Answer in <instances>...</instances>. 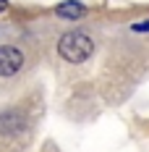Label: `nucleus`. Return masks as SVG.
<instances>
[{"label":"nucleus","instance_id":"f257e3e1","mask_svg":"<svg viewBox=\"0 0 149 152\" xmlns=\"http://www.w3.org/2000/svg\"><path fill=\"white\" fill-rule=\"evenodd\" d=\"M58 53L68 63H81L94 53V42L84 31H68V34H63L58 39Z\"/></svg>","mask_w":149,"mask_h":152},{"label":"nucleus","instance_id":"f03ea898","mask_svg":"<svg viewBox=\"0 0 149 152\" xmlns=\"http://www.w3.org/2000/svg\"><path fill=\"white\" fill-rule=\"evenodd\" d=\"M24 66V53L18 47L3 45L0 47V76H13Z\"/></svg>","mask_w":149,"mask_h":152},{"label":"nucleus","instance_id":"7ed1b4c3","mask_svg":"<svg viewBox=\"0 0 149 152\" xmlns=\"http://www.w3.org/2000/svg\"><path fill=\"white\" fill-rule=\"evenodd\" d=\"M24 129H26V121H24L16 110H8V113L0 115V131H3V134H18V131H24Z\"/></svg>","mask_w":149,"mask_h":152},{"label":"nucleus","instance_id":"20e7f679","mask_svg":"<svg viewBox=\"0 0 149 152\" xmlns=\"http://www.w3.org/2000/svg\"><path fill=\"white\" fill-rule=\"evenodd\" d=\"M84 11H86V8H84L78 0H65V3L55 5V13H58L60 18H71V21H73V18H81Z\"/></svg>","mask_w":149,"mask_h":152},{"label":"nucleus","instance_id":"39448f33","mask_svg":"<svg viewBox=\"0 0 149 152\" xmlns=\"http://www.w3.org/2000/svg\"><path fill=\"white\" fill-rule=\"evenodd\" d=\"M131 29L134 31H149V21H139V24H134Z\"/></svg>","mask_w":149,"mask_h":152},{"label":"nucleus","instance_id":"423d86ee","mask_svg":"<svg viewBox=\"0 0 149 152\" xmlns=\"http://www.w3.org/2000/svg\"><path fill=\"white\" fill-rule=\"evenodd\" d=\"M5 8H8V0H0V13H3Z\"/></svg>","mask_w":149,"mask_h":152}]
</instances>
